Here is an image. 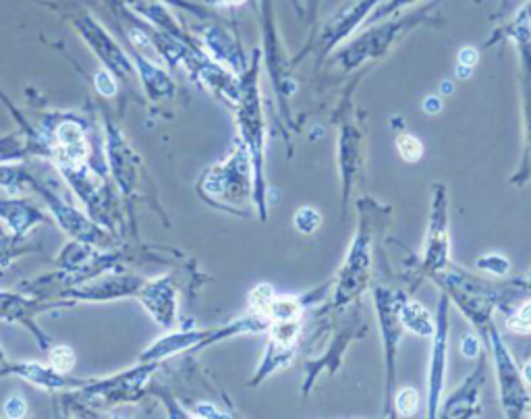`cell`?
<instances>
[{
  "label": "cell",
  "instance_id": "16",
  "mask_svg": "<svg viewBox=\"0 0 531 419\" xmlns=\"http://www.w3.org/2000/svg\"><path fill=\"white\" fill-rule=\"evenodd\" d=\"M6 413H9L11 418H21L25 413L23 398H11V401L6 403Z\"/></svg>",
  "mask_w": 531,
  "mask_h": 419
},
{
  "label": "cell",
  "instance_id": "15",
  "mask_svg": "<svg viewBox=\"0 0 531 419\" xmlns=\"http://www.w3.org/2000/svg\"><path fill=\"white\" fill-rule=\"evenodd\" d=\"M478 63V50L471 48V46H465V48L459 52V65H465V67H475Z\"/></svg>",
  "mask_w": 531,
  "mask_h": 419
},
{
  "label": "cell",
  "instance_id": "9",
  "mask_svg": "<svg viewBox=\"0 0 531 419\" xmlns=\"http://www.w3.org/2000/svg\"><path fill=\"white\" fill-rule=\"evenodd\" d=\"M508 330L517 334H530L531 332V301L521 305L508 320Z\"/></svg>",
  "mask_w": 531,
  "mask_h": 419
},
{
  "label": "cell",
  "instance_id": "10",
  "mask_svg": "<svg viewBox=\"0 0 531 419\" xmlns=\"http://www.w3.org/2000/svg\"><path fill=\"white\" fill-rule=\"evenodd\" d=\"M50 364H52L54 370L65 373V371H69L73 368L75 355H73V351L69 346H56V349H52V353H50Z\"/></svg>",
  "mask_w": 531,
  "mask_h": 419
},
{
  "label": "cell",
  "instance_id": "5",
  "mask_svg": "<svg viewBox=\"0 0 531 419\" xmlns=\"http://www.w3.org/2000/svg\"><path fill=\"white\" fill-rule=\"evenodd\" d=\"M58 139L61 144L67 148V156L73 158V160H81L85 158V139H83V133L81 129L75 123H65L61 129H58Z\"/></svg>",
  "mask_w": 531,
  "mask_h": 419
},
{
  "label": "cell",
  "instance_id": "17",
  "mask_svg": "<svg viewBox=\"0 0 531 419\" xmlns=\"http://www.w3.org/2000/svg\"><path fill=\"white\" fill-rule=\"evenodd\" d=\"M424 108H426L430 115H436V112L442 108V102H440V98H436V96H430V98H426V102H424Z\"/></svg>",
  "mask_w": 531,
  "mask_h": 419
},
{
  "label": "cell",
  "instance_id": "13",
  "mask_svg": "<svg viewBox=\"0 0 531 419\" xmlns=\"http://www.w3.org/2000/svg\"><path fill=\"white\" fill-rule=\"evenodd\" d=\"M96 85H98V90L104 94V96H112L115 94V81H112V77L110 75L106 73V71H100V73L96 75Z\"/></svg>",
  "mask_w": 531,
  "mask_h": 419
},
{
  "label": "cell",
  "instance_id": "12",
  "mask_svg": "<svg viewBox=\"0 0 531 419\" xmlns=\"http://www.w3.org/2000/svg\"><path fill=\"white\" fill-rule=\"evenodd\" d=\"M413 2H417V0H388L384 4H380L378 6V11L369 17V21H374V19H382V17H387L388 13H392V11H396V9H403V6H409Z\"/></svg>",
  "mask_w": 531,
  "mask_h": 419
},
{
  "label": "cell",
  "instance_id": "8",
  "mask_svg": "<svg viewBox=\"0 0 531 419\" xmlns=\"http://www.w3.org/2000/svg\"><path fill=\"white\" fill-rule=\"evenodd\" d=\"M417 407H419V395H417L415 388H403L394 396V409L403 418L413 415L417 411Z\"/></svg>",
  "mask_w": 531,
  "mask_h": 419
},
{
  "label": "cell",
  "instance_id": "18",
  "mask_svg": "<svg viewBox=\"0 0 531 419\" xmlns=\"http://www.w3.org/2000/svg\"><path fill=\"white\" fill-rule=\"evenodd\" d=\"M521 378H523V382H525V384H530L531 386V359L525 364V368H523V371H521Z\"/></svg>",
  "mask_w": 531,
  "mask_h": 419
},
{
  "label": "cell",
  "instance_id": "7",
  "mask_svg": "<svg viewBox=\"0 0 531 419\" xmlns=\"http://www.w3.org/2000/svg\"><path fill=\"white\" fill-rule=\"evenodd\" d=\"M396 149L403 156V160H407V162H417L421 158V154H424L421 142L415 135H409V133H403V135L396 137Z\"/></svg>",
  "mask_w": 531,
  "mask_h": 419
},
{
  "label": "cell",
  "instance_id": "1",
  "mask_svg": "<svg viewBox=\"0 0 531 419\" xmlns=\"http://www.w3.org/2000/svg\"><path fill=\"white\" fill-rule=\"evenodd\" d=\"M448 216H446V196L444 187L436 185L434 199H432V216H430V230H428V245H426V268L438 272L448 262Z\"/></svg>",
  "mask_w": 531,
  "mask_h": 419
},
{
  "label": "cell",
  "instance_id": "19",
  "mask_svg": "<svg viewBox=\"0 0 531 419\" xmlns=\"http://www.w3.org/2000/svg\"><path fill=\"white\" fill-rule=\"evenodd\" d=\"M220 4H228V6H237V4H241L245 0H218Z\"/></svg>",
  "mask_w": 531,
  "mask_h": 419
},
{
  "label": "cell",
  "instance_id": "14",
  "mask_svg": "<svg viewBox=\"0 0 531 419\" xmlns=\"http://www.w3.org/2000/svg\"><path fill=\"white\" fill-rule=\"evenodd\" d=\"M461 353H463L467 359H473V357L478 355V339L471 336V334H467V336L463 339V343H461Z\"/></svg>",
  "mask_w": 531,
  "mask_h": 419
},
{
  "label": "cell",
  "instance_id": "3",
  "mask_svg": "<svg viewBox=\"0 0 531 419\" xmlns=\"http://www.w3.org/2000/svg\"><path fill=\"white\" fill-rule=\"evenodd\" d=\"M369 253H372L369 241L365 239L363 233H359V237H355L353 249H351L347 264H345V270H342V278L338 282V301H349L355 293H359V289L367 278V270H369Z\"/></svg>",
  "mask_w": 531,
  "mask_h": 419
},
{
  "label": "cell",
  "instance_id": "6",
  "mask_svg": "<svg viewBox=\"0 0 531 419\" xmlns=\"http://www.w3.org/2000/svg\"><path fill=\"white\" fill-rule=\"evenodd\" d=\"M293 222H295V228L299 230V233H305V235H310V233H314L315 228L320 226V222H322V216H320V212L314 210V208H310V206H303V208H299L297 212H295V216H293Z\"/></svg>",
  "mask_w": 531,
  "mask_h": 419
},
{
  "label": "cell",
  "instance_id": "4",
  "mask_svg": "<svg viewBox=\"0 0 531 419\" xmlns=\"http://www.w3.org/2000/svg\"><path fill=\"white\" fill-rule=\"evenodd\" d=\"M399 318L405 330H409L417 336H434L436 324L430 316V312L415 303V301H403L399 307Z\"/></svg>",
  "mask_w": 531,
  "mask_h": 419
},
{
  "label": "cell",
  "instance_id": "2",
  "mask_svg": "<svg viewBox=\"0 0 531 419\" xmlns=\"http://www.w3.org/2000/svg\"><path fill=\"white\" fill-rule=\"evenodd\" d=\"M446 297H442L440 309H438V322H436L434 330V349H432V361H430V393H428V401H430V418H436L438 411V401H440V393L444 386V370H446V334H448V324H446Z\"/></svg>",
  "mask_w": 531,
  "mask_h": 419
},
{
  "label": "cell",
  "instance_id": "11",
  "mask_svg": "<svg viewBox=\"0 0 531 419\" xmlns=\"http://www.w3.org/2000/svg\"><path fill=\"white\" fill-rule=\"evenodd\" d=\"M478 266L485 272H492V274H507L510 264H508L507 258L503 255H483L482 260L478 262Z\"/></svg>",
  "mask_w": 531,
  "mask_h": 419
}]
</instances>
